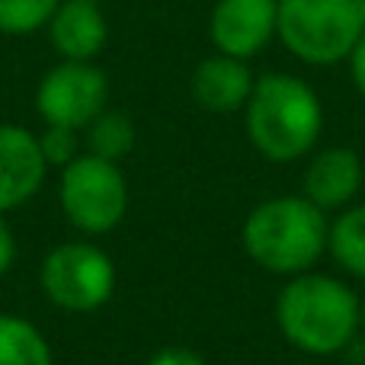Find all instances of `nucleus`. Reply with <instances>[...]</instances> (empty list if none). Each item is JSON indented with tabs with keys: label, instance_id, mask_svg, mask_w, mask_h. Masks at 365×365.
I'll return each mask as SVG.
<instances>
[{
	"label": "nucleus",
	"instance_id": "1",
	"mask_svg": "<svg viewBox=\"0 0 365 365\" xmlns=\"http://www.w3.org/2000/svg\"><path fill=\"white\" fill-rule=\"evenodd\" d=\"M276 327L298 353L330 359L362 334V298L330 272H302L279 292Z\"/></svg>",
	"mask_w": 365,
	"mask_h": 365
},
{
	"label": "nucleus",
	"instance_id": "2",
	"mask_svg": "<svg viewBox=\"0 0 365 365\" xmlns=\"http://www.w3.org/2000/svg\"><path fill=\"white\" fill-rule=\"evenodd\" d=\"M244 132L250 148L269 164L304 160L324 132L321 96L295 74H259L244 106Z\"/></svg>",
	"mask_w": 365,
	"mask_h": 365
},
{
	"label": "nucleus",
	"instance_id": "3",
	"mask_svg": "<svg viewBox=\"0 0 365 365\" xmlns=\"http://www.w3.org/2000/svg\"><path fill=\"white\" fill-rule=\"evenodd\" d=\"M327 231L330 215L298 192L272 195L253 205L240 227V240L259 269L292 279L311 272L327 253Z\"/></svg>",
	"mask_w": 365,
	"mask_h": 365
},
{
	"label": "nucleus",
	"instance_id": "4",
	"mask_svg": "<svg viewBox=\"0 0 365 365\" xmlns=\"http://www.w3.org/2000/svg\"><path fill=\"white\" fill-rule=\"evenodd\" d=\"M365 26L353 0H279L276 38L311 68L346 61Z\"/></svg>",
	"mask_w": 365,
	"mask_h": 365
},
{
	"label": "nucleus",
	"instance_id": "5",
	"mask_svg": "<svg viewBox=\"0 0 365 365\" xmlns=\"http://www.w3.org/2000/svg\"><path fill=\"white\" fill-rule=\"evenodd\" d=\"M58 202L74 231L87 237H103L115 231L128 215V180L115 160L83 151L58 177Z\"/></svg>",
	"mask_w": 365,
	"mask_h": 365
},
{
	"label": "nucleus",
	"instance_id": "6",
	"mask_svg": "<svg viewBox=\"0 0 365 365\" xmlns=\"http://www.w3.org/2000/svg\"><path fill=\"white\" fill-rule=\"evenodd\" d=\"M115 263L90 240H64L38 263V289L55 308L68 314L100 311L115 295Z\"/></svg>",
	"mask_w": 365,
	"mask_h": 365
},
{
	"label": "nucleus",
	"instance_id": "7",
	"mask_svg": "<svg viewBox=\"0 0 365 365\" xmlns=\"http://www.w3.org/2000/svg\"><path fill=\"white\" fill-rule=\"evenodd\" d=\"M109 109V77L96 61H58L36 87V113L45 125L83 132Z\"/></svg>",
	"mask_w": 365,
	"mask_h": 365
},
{
	"label": "nucleus",
	"instance_id": "8",
	"mask_svg": "<svg viewBox=\"0 0 365 365\" xmlns=\"http://www.w3.org/2000/svg\"><path fill=\"white\" fill-rule=\"evenodd\" d=\"M279 0H215L208 38L221 55L250 61L276 38Z\"/></svg>",
	"mask_w": 365,
	"mask_h": 365
},
{
	"label": "nucleus",
	"instance_id": "9",
	"mask_svg": "<svg viewBox=\"0 0 365 365\" xmlns=\"http://www.w3.org/2000/svg\"><path fill=\"white\" fill-rule=\"evenodd\" d=\"M48 164L38 135L16 122H0V215L16 212L45 186Z\"/></svg>",
	"mask_w": 365,
	"mask_h": 365
},
{
	"label": "nucleus",
	"instance_id": "10",
	"mask_svg": "<svg viewBox=\"0 0 365 365\" xmlns=\"http://www.w3.org/2000/svg\"><path fill=\"white\" fill-rule=\"evenodd\" d=\"M365 182L362 158L346 145L324 148L317 154H308V164L302 173V195L311 199L321 212L336 215L340 208L353 205Z\"/></svg>",
	"mask_w": 365,
	"mask_h": 365
},
{
	"label": "nucleus",
	"instance_id": "11",
	"mask_svg": "<svg viewBox=\"0 0 365 365\" xmlns=\"http://www.w3.org/2000/svg\"><path fill=\"white\" fill-rule=\"evenodd\" d=\"M45 32L61 61H96L106 48L109 23L100 0H61Z\"/></svg>",
	"mask_w": 365,
	"mask_h": 365
},
{
	"label": "nucleus",
	"instance_id": "12",
	"mask_svg": "<svg viewBox=\"0 0 365 365\" xmlns=\"http://www.w3.org/2000/svg\"><path fill=\"white\" fill-rule=\"evenodd\" d=\"M253 83H257V77H253L250 64L215 51V55L202 58L195 64L189 90H192V100L205 113L227 115V113H244L247 100L253 93Z\"/></svg>",
	"mask_w": 365,
	"mask_h": 365
},
{
	"label": "nucleus",
	"instance_id": "13",
	"mask_svg": "<svg viewBox=\"0 0 365 365\" xmlns=\"http://www.w3.org/2000/svg\"><path fill=\"white\" fill-rule=\"evenodd\" d=\"M327 257L346 276L365 282V202H353L330 218Z\"/></svg>",
	"mask_w": 365,
	"mask_h": 365
},
{
	"label": "nucleus",
	"instance_id": "14",
	"mask_svg": "<svg viewBox=\"0 0 365 365\" xmlns=\"http://www.w3.org/2000/svg\"><path fill=\"white\" fill-rule=\"evenodd\" d=\"M0 365H55V353L32 321L0 311Z\"/></svg>",
	"mask_w": 365,
	"mask_h": 365
},
{
	"label": "nucleus",
	"instance_id": "15",
	"mask_svg": "<svg viewBox=\"0 0 365 365\" xmlns=\"http://www.w3.org/2000/svg\"><path fill=\"white\" fill-rule=\"evenodd\" d=\"M135 122L128 119L125 113L119 109H103L87 128H83V141H87V151L96 154V158H106V160H122L132 154L135 148Z\"/></svg>",
	"mask_w": 365,
	"mask_h": 365
},
{
	"label": "nucleus",
	"instance_id": "16",
	"mask_svg": "<svg viewBox=\"0 0 365 365\" xmlns=\"http://www.w3.org/2000/svg\"><path fill=\"white\" fill-rule=\"evenodd\" d=\"M61 0H0V32L4 36H32L48 26Z\"/></svg>",
	"mask_w": 365,
	"mask_h": 365
},
{
	"label": "nucleus",
	"instance_id": "17",
	"mask_svg": "<svg viewBox=\"0 0 365 365\" xmlns=\"http://www.w3.org/2000/svg\"><path fill=\"white\" fill-rule=\"evenodd\" d=\"M81 135L83 132H74V128H61V125H45V132L38 135V148H42V158L45 164L51 167H68L74 158H81Z\"/></svg>",
	"mask_w": 365,
	"mask_h": 365
},
{
	"label": "nucleus",
	"instance_id": "18",
	"mask_svg": "<svg viewBox=\"0 0 365 365\" xmlns=\"http://www.w3.org/2000/svg\"><path fill=\"white\" fill-rule=\"evenodd\" d=\"M145 365H205V359L189 346H164V349H158Z\"/></svg>",
	"mask_w": 365,
	"mask_h": 365
},
{
	"label": "nucleus",
	"instance_id": "19",
	"mask_svg": "<svg viewBox=\"0 0 365 365\" xmlns=\"http://www.w3.org/2000/svg\"><path fill=\"white\" fill-rule=\"evenodd\" d=\"M13 263H16V234H13L10 221L0 215V279L13 269Z\"/></svg>",
	"mask_w": 365,
	"mask_h": 365
},
{
	"label": "nucleus",
	"instance_id": "20",
	"mask_svg": "<svg viewBox=\"0 0 365 365\" xmlns=\"http://www.w3.org/2000/svg\"><path fill=\"white\" fill-rule=\"evenodd\" d=\"M346 64H349V81H353L356 93L365 100V32H362L359 42H356V48L349 51Z\"/></svg>",
	"mask_w": 365,
	"mask_h": 365
},
{
	"label": "nucleus",
	"instance_id": "21",
	"mask_svg": "<svg viewBox=\"0 0 365 365\" xmlns=\"http://www.w3.org/2000/svg\"><path fill=\"white\" fill-rule=\"evenodd\" d=\"M343 353H346V359L353 362V365H365V334L356 336V340L349 343V346L343 349Z\"/></svg>",
	"mask_w": 365,
	"mask_h": 365
},
{
	"label": "nucleus",
	"instance_id": "22",
	"mask_svg": "<svg viewBox=\"0 0 365 365\" xmlns=\"http://www.w3.org/2000/svg\"><path fill=\"white\" fill-rule=\"evenodd\" d=\"M356 4V10H359V19H362V26H365V0H353Z\"/></svg>",
	"mask_w": 365,
	"mask_h": 365
},
{
	"label": "nucleus",
	"instance_id": "23",
	"mask_svg": "<svg viewBox=\"0 0 365 365\" xmlns=\"http://www.w3.org/2000/svg\"><path fill=\"white\" fill-rule=\"evenodd\" d=\"M362 334H365V298H362Z\"/></svg>",
	"mask_w": 365,
	"mask_h": 365
},
{
	"label": "nucleus",
	"instance_id": "24",
	"mask_svg": "<svg viewBox=\"0 0 365 365\" xmlns=\"http://www.w3.org/2000/svg\"><path fill=\"white\" fill-rule=\"evenodd\" d=\"M298 365H321V362H298Z\"/></svg>",
	"mask_w": 365,
	"mask_h": 365
},
{
	"label": "nucleus",
	"instance_id": "25",
	"mask_svg": "<svg viewBox=\"0 0 365 365\" xmlns=\"http://www.w3.org/2000/svg\"><path fill=\"white\" fill-rule=\"evenodd\" d=\"M100 4H103V0H100Z\"/></svg>",
	"mask_w": 365,
	"mask_h": 365
}]
</instances>
